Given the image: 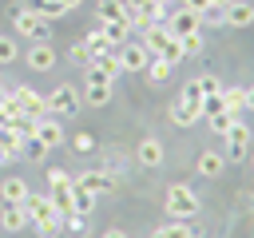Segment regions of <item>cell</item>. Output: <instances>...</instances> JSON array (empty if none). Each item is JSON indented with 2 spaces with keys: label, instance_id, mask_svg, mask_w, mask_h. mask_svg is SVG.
<instances>
[{
  "label": "cell",
  "instance_id": "9c48e42d",
  "mask_svg": "<svg viewBox=\"0 0 254 238\" xmlns=\"http://www.w3.org/2000/svg\"><path fill=\"white\" fill-rule=\"evenodd\" d=\"M24 139H28V127H20V123H4V127H0V151H4L8 159L24 151Z\"/></svg>",
  "mask_w": 254,
  "mask_h": 238
},
{
  "label": "cell",
  "instance_id": "8992f818",
  "mask_svg": "<svg viewBox=\"0 0 254 238\" xmlns=\"http://www.w3.org/2000/svg\"><path fill=\"white\" fill-rule=\"evenodd\" d=\"M12 95L20 99V111H24V119H28V123H36V119H44V111H48V103H44V95H40V91H32V87H16Z\"/></svg>",
  "mask_w": 254,
  "mask_h": 238
},
{
  "label": "cell",
  "instance_id": "f546056e",
  "mask_svg": "<svg viewBox=\"0 0 254 238\" xmlns=\"http://www.w3.org/2000/svg\"><path fill=\"white\" fill-rule=\"evenodd\" d=\"M71 147H75V151H83V155H87V151H95V135H91V131H79V135H75V139H71Z\"/></svg>",
  "mask_w": 254,
  "mask_h": 238
},
{
  "label": "cell",
  "instance_id": "836d02e7",
  "mask_svg": "<svg viewBox=\"0 0 254 238\" xmlns=\"http://www.w3.org/2000/svg\"><path fill=\"white\" fill-rule=\"evenodd\" d=\"M183 99H202V91H198V83H194V79L183 87Z\"/></svg>",
  "mask_w": 254,
  "mask_h": 238
},
{
  "label": "cell",
  "instance_id": "4fadbf2b",
  "mask_svg": "<svg viewBox=\"0 0 254 238\" xmlns=\"http://www.w3.org/2000/svg\"><path fill=\"white\" fill-rule=\"evenodd\" d=\"M99 20H107V24H127V28H131V24H135V12L123 8L119 0H103V4H99Z\"/></svg>",
  "mask_w": 254,
  "mask_h": 238
},
{
  "label": "cell",
  "instance_id": "8d00e7d4",
  "mask_svg": "<svg viewBox=\"0 0 254 238\" xmlns=\"http://www.w3.org/2000/svg\"><path fill=\"white\" fill-rule=\"evenodd\" d=\"M103 238H127V230H107Z\"/></svg>",
  "mask_w": 254,
  "mask_h": 238
},
{
  "label": "cell",
  "instance_id": "ffe728a7",
  "mask_svg": "<svg viewBox=\"0 0 254 238\" xmlns=\"http://www.w3.org/2000/svg\"><path fill=\"white\" fill-rule=\"evenodd\" d=\"M183 56H187V48H183V40H179V36H167V40H163V48H159V60H167V63L175 67V63L183 60Z\"/></svg>",
  "mask_w": 254,
  "mask_h": 238
},
{
  "label": "cell",
  "instance_id": "7402d4cb",
  "mask_svg": "<svg viewBox=\"0 0 254 238\" xmlns=\"http://www.w3.org/2000/svg\"><path fill=\"white\" fill-rule=\"evenodd\" d=\"M222 103H226L230 115H238V111L246 107V87H226V91H222Z\"/></svg>",
  "mask_w": 254,
  "mask_h": 238
},
{
  "label": "cell",
  "instance_id": "1f68e13d",
  "mask_svg": "<svg viewBox=\"0 0 254 238\" xmlns=\"http://www.w3.org/2000/svg\"><path fill=\"white\" fill-rule=\"evenodd\" d=\"M183 40V48H187V56H194L198 48H202V32H187V36H179Z\"/></svg>",
  "mask_w": 254,
  "mask_h": 238
},
{
  "label": "cell",
  "instance_id": "277c9868",
  "mask_svg": "<svg viewBox=\"0 0 254 238\" xmlns=\"http://www.w3.org/2000/svg\"><path fill=\"white\" fill-rule=\"evenodd\" d=\"M246 151H250V127L234 119V123L226 127V159L238 163V159H246Z\"/></svg>",
  "mask_w": 254,
  "mask_h": 238
},
{
  "label": "cell",
  "instance_id": "ba28073f",
  "mask_svg": "<svg viewBox=\"0 0 254 238\" xmlns=\"http://www.w3.org/2000/svg\"><path fill=\"white\" fill-rule=\"evenodd\" d=\"M75 186H83V190H91V194L99 198V194H111V190H115V175H107V171H87V175L75 178Z\"/></svg>",
  "mask_w": 254,
  "mask_h": 238
},
{
  "label": "cell",
  "instance_id": "d4e9b609",
  "mask_svg": "<svg viewBox=\"0 0 254 238\" xmlns=\"http://www.w3.org/2000/svg\"><path fill=\"white\" fill-rule=\"evenodd\" d=\"M111 99V83H87V103L91 107H103Z\"/></svg>",
  "mask_w": 254,
  "mask_h": 238
},
{
  "label": "cell",
  "instance_id": "44dd1931",
  "mask_svg": "<svg viewBox=\"0 0 254 238\" xmlns=\"http://www.w3.org/2000/svg\"><path fill=\"white\" fill-rule=\"evenodd\" d=\"M28 8H32L36 16H44V20H56V16H64V12H67L60 0H28Z\"/></svg>",
  "mask_w": 254,
  "mask_h": 238
},
{
  "label": "cell",
  "instance_id": "60d3db41",
  "mask_svg": "<svg viewBox=\"0 0 254 238\" xmlns=\"http://www.w3.org/2000/svg\"><path fill=\"white\" fill-rule=\"evenodd\" d=\"M155 4H163V8H167V4H171V0H155Z\"/></svg>",
  "mask_w": 254,
  "mask_h": 238
},
{
  "label": "cell",
  "instance_id": "3957f363",
  "mask_svg": "<svg viewBox=\"0 0 254 238\" xmlns=\"http://www.w3.org/2000/svg\"><path fill=\"white\" fill-rule=\"evenodd\" d=\"M44 103H48V111L52 115H64V119H71L75 111H79V95H75V87H56L52 95H44Z\"/></svg>",
  "mask_w": 254,
  "mask_h": 238
},
{
  "label": "cell",
  "instance_id": "52a82bcc",
  "mask_svg": "<svg viewBox=\"0 0 254 238\" xmlns=\"http://www.w3.org/2000/svg\"><path fill=\"white\" fill-rule=\"evenodd\" d=\"M171 119L179 123V127H190V123H198L202 119V99H175L171 103Z\"/></svg>",
  "mask_w": 254,
  "mask_h": 238
},
{
  "label": "cell",
  "instance_id": "5b68a950",
  "mask_svg": "<svg viewBox=\"0 0 254 238\" xmlns=\"http://www.w3.org/2000/svg\"><path fill=\"white\" fill-rule=\"evenodd\" d=\"M115 60H119L123 71H143L147 60H151V52H147L143 44H119V48H115Z\"/></svg>",
  "mask_w": 254,
  "mask_h": 238
},
{
  "label": "cell",
  "instance_id": "6da1fadb",
  "mask_svg": "<svg viewBox=\"0 0 254 238\" xmlns=\"http://www.w3.org/2000/svg\"><path fill=\"white\" fill-rule=\"evenodd\" d=\"M163 206H167V214H171V218H183V222H190V218L198 214V194H194L190 186H183V182H175V186L167 190V198H163Z\"/></svg>",
  "mask_w": 254,
  "mask_h": 238
},
{
  "label": "cell",
  "instance_id": "4316f807",
  "mask_svg": "<svg viewBox=\"0 0 254 238\" xmlns=\"http://www.w3.org/2000/svg\"><path fill=\"white\" fill-rule=\"evenodd\" d=\"M48 151H52V147H48V143H40L36 135H28V139H24V155H28V159H44Z\"/></svg>",
  "mask_w": 254,
  "mask_h": 238
},
{
  "label": "cell",
  "instance_id": "ac0fdd59",
  "mask_svg": "<svg viewBox=\"0 0 254 238\" xmlns=\"http://www.w3.org/2000/svg\"><path fill=\"white\" fill-rule=\"evenodd\" d=\"M0 198H4V202H24V198H28V182H24L20 175L4 178V182H0Z\"/></svg>",
  "mask_w": 254,
  "mask_h": 238
},
{
  "label": "cell",
  "instance_id": "8fae6325",
  "mask_svg": "<svg viewBox=\"0 0 254 238\" xmlns=\"http://www.w3.org/2000/svg\"><path fill=\"white\" fill-rule=\"evenodd\" d=\"M0 226H4L8 234L24 230V226H28V210H24V202H4V206H0Z\"/></svg>",
  "mask_w": 254,
  "mask_h": 238
},
{
  "label": "cell",
  "instance_id": "9a60e30c",
  "mask_svg": "<svg viewBox=\"0 0 254 238\" xmlns=\"http://www.w3.org/2000/svg\"><path fill=\"white\" fill-rule=\"evenodd\" d=\"M198 24H202V16H198V12H190V8H179V12L171 16V32H175V36L198 32Z\"/></svg>",
  "mask_w": 254,
  "mask_h": 238
},
{
  "label": "cell",
  "instance_id": "7a4b0ae2",
  "mask_svg": "<svg viewBox=\"0 0 254 238\" xmlns=\"http://www.w3.org/2000/svg\"><path fill=\"white\" fill-rule=\"evenodd\" d=\"M12 24H16V32H20V36H28V40H48V36H52L48 20H44V16H36L32 8H16V12H12Z\"/></svg>",
  "mask_w": 254,
  "mask_h": 238
},
{
  "label": "cell",
  "instance_id": "ab89813d",
  "mask_svg": "<svg viewBox=\"0 0 254 238\" xmlns=\"http://www.w3.org/2000/svg\"><path fill=\"white\" fill-rule=\"evenodd\" d=\"M0 163H8V155H4V151H0Z\"/></svg>",
  "mask_w": 254,
  "mask_h": 238
},
{
  "label": "cell",
  "instance_id": "d590c367",
  "mask_svg": "<svg viewBox=\"0 0 254 238\" xmlns=\"http://www.w3.org/2000/svg\"><path fill=\"white\" fill-rule=\"evenodd\" d=\"M60 4H64V8H67V12H71V8H79V4H83V0H60Z\"/></svg>",
  "mask_w": 254,
  "mask_h": 238
},
{
  "label": "cell",
  "instance_id": "74e56055",
  "mask_svg": "<svg viewBox=\"0 0 254 238\" xmlns=\"http://www.w3.org/2000/svg\"><path fill=\"white\" fill-rule=\"evenodd\" d=\"M246 107L254 111V87H246Z\"/></svg>",
  "mask_w": 254,
  "mask_h": 238
},
{
  "label": "cell",
  "instance_id": "4dcf8cb0",
  "mask_svg": "<svg viewBox=\"0 0 254 238\" xmlns=\"http://www.w3.org/2000/svg\"><path fill=\"white\" fill-rule=\"evenodd\" d=\"M20 52H16V40H8V36H0V63H12Z\"/></svg>",
  "mask_w": 254,
  "mask_h": 238
},
{
  "label": "cell",
  "instance_id": "30bf717a",
  "mask_svg": "<svg viewBox=\"0 0 254 238\" xmlns=\"http://www.w3.org/2000/svg\"><path fill=\"white\" fill-rule=\"evenodd\" d=\"M24 60H28V67H32V71H52V67H56V48L40 40V44H32V48H28V56H24Z\"/></svg>",
  "mask_w": 254,
  "mask_h": 238
},
{
  "label": "cell",
  "instance_id": "d6986e66",
  "mask_svg": "<svg viewBox=\"0 0 254 238\" xmlns=\"http://www.w3.org/2000/svg\"><path fill=\"white\" fill-rule=\"evenodd\" d=\"M147 238H198V230H190V222L175 218L171 226H159V230H151Z\"/></svg>",
  "mask_w": 254,
  "mask_h": 238
},
{
  "label": "cell",
  "instance_id": "cb8c5ba5",
  "mask_svg": "<svg viewBox=\"0 0 254 238\" xmlns=\"http://www.w3.org/2000/svg\"><path fill=\"white\" fill-rule=\"evenodd\" d=\"M95 28H99V32L111 40V48H119V44H123V36H127V24H107V20H99Z\"/></svg>",
  "mask_w": 254,
  "mask_h": 238
},
{
  "label": "cell",
  "instance_id": "e575fe53",
  "mask_svg": "<svg viewBox=\"0 0 254 238\" xmlns=\"http://www.w3.org/2000/svg\"><path fill=\"white\" fill-rule=\"evenodd\" d=\"M206 4H210V0H187V8H190V12H202Z\"/></svg>",
  "mask_w": 254,
  "mask_h": 238
},
{
  "label": "cell",
  "instance_id": "f35d334b",
  "mask_svg": "<svg viewBox=\"0 0 254 238\" xmlns=\"http://www.w3.org/2000/svg\"><path fill=\"white\" fill-rule=\"evenodd\" d=\"M210 4H214V8H226V4H230V0H210Z\"/></svg>",
  "mask_w": 254,
  "mask_h": 238
},
{
  "label": "cell",
  "instance_id": "603a6c76",
  "mask_svg": "<svg viewBox=\"0 0 254 238\" xmlns=\"http://www.w3.org/2000/svg\"><path fill=\"white\" fill-rule=\"evenodd\" d=\"M143 71H147V79H151V83H163V79L171 75V63L155 56V60H147V67H143Z\"/></svg>",
  "mask_w": 254,
  "mask_h": 238
},
{
  "label": "cell",
  "instance_id": "5bb4252c",
  "mask_svg": "<svg viewBox=\"0 0 254 238\" xmlns=\"http://www.w3.org/2000/svg\"><path fill=\"white\" fill-rule=\"evenodd\" d=\"M226 24H230V28L254 24V4H250V0H230V4H226Z\"/></svg>",
  "mask_w": 254,
  "mask_h": 238
},
{
  "label": "cell",
  "instance_id": "e0dca14e",
  "mask_svg": "<svg viewBox=\"0 0 254 238\" xmlns=\"http://www.w3.org/2000/svg\"><path fill=\"white\" fill-rule=\"evenodd\" d=\"M226 171V159L218 155V151H202L198 155V175H206V178H218Z\"/></svg>",
  "mask_w": 254,
  "mask_h": 238
},
{
  "label": "cell",
  "instance_id": "7c38bea8",
  "mask_svg": "<svg viewBox=\"0 0 254 238\" xmlns=\"http://www.w3.org/2000/svg\"><path fill=\"white\" fill-rule=\"evenodd\" d=\"M32 135H36L40 143H48V147H60V143H64V127H60L56 119H36V123H32Z\"/></svg>",
  "mask_w": 254,
  "mask_h": 238
},
{
  "label": "cell",
  "instance_id": "d6a6232c",
  "mask_svg": "<svg viewBox=\"0 0 254 238\" xmlns=\"http://www.w3.org/2000/svg\"><path fill=\"white\" fill-rule=\"evenodd\" d=\"M48 182H52V186H71L75 178H71L67 171H56V167H52V171H48Z\"/></svg>",
  "mask_w": 254,
  "mask_h": 238
},
{
  "label": "cell",
  "instance_id": "2e32d148",
  "mask_svg": "<svg viewBox=\"0 0 254 238\" xmlns=\"http://www.w3.org/2000/svg\"><path fill=\"white\" fill-rule=\"evenodd\" d=\"M135 159H139V167H159L163 163V143L159 139H143L135 147Z\"/></svg>",
  "mask_w": 254,
  "mask_h": 238
},
{
  "label": "cell",
  "instance_id": "484cf974",
  "mask_svg": "<svg viewBox=\"0 0 254 238\" xmlns=\"http://www.w3.org/2000/svg\"><path fill=\"white\" fill-rule=\"evenodd\" d=\"M218 111H226V103H222V91H214V95H202V115L210 119V115H218Z\"/></svg>",
  "mask_w": 254,
  "mask_h": 238
},
{
  "label": "cell",
  "instance_id": "f1b7e54d",
  "mask_svg": "<svg viewBox=\"0 0 254 238\" xmlns=\"http://www.w3.org/2000/svg\"><path fill=\"white\" fill-rule=\"evenodd\" d=\"M194 83H198V91H202V95H214V91H222V83H218V75H210V71H206V75H198Z\"/></svg>",
  "mask_w": 254,
  "mask_h": 238
},
{
  "label": "cell",
  "instance_id": "83f0119b",
  "mask_svg": "<svg viewBox=\"0 0 254 238\" xmlns=\"http://www.w3.org/2000/svg\"><path fill=\"white\" fill-rule=\"evenodd\" d=\"M234 119H238V115H230V111H218V115H210V131H214V135H226V127H230Z\"/></svg>",
  "mask_w": 254,
  "mask_h": 238
}]
</instances>
